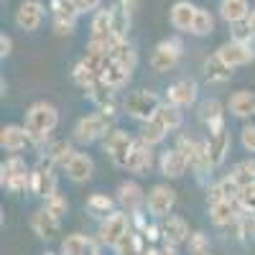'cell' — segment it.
Returning <instances> with one entry per match:
<instances>
[{
  "mask_svg": "<svg viewBox=\"0 0 255 255\" xmlns=\"http://www.w3.org/2000/svg\"><path fill=\"white\" fill-rule=\"evenodd\" d=\"M59 125V108L49 100H36L33 105H28L26 110V120L23 128L28 133V140L36 151H41L44 145L51 143V133Z\"/></svg>",
  "mask_w": 255,
  "mask_h": 255,
  "instance_id": "6da1fadb",
  "label": "cell"
},
{
  "mask_svg": "<svg viewBox=\"0 0 255 255\" xmlns=\"http://www.w3.org/2000/svg\"><path fill=\"white\" fill-rule=\"evenodd\" d=\"M110 133H113V118L105 113H90L74 123L72 140L82 143V145H90L95 140H105Z\"/></svg>",
  "mask_w": 255,
  "mask_h": 255,
  "instance_id": "7a4b0ae2",
  "label": "cell"
},
{
  "mask_svg": "<svg viewBox=\"0 0 255 255\" xmlns=\"http://www.w3.org/2000/svg\"><path fill=\"white\" fill-rule=\"evenodd\" d=\"M0 184H3V189L13 191V194L31 191V168L18 153L8 156L0 163Z\"/></svg>",
  "mask_w": 255,
  "mask_h": 255,
  "instance_id": "3957f363",
  "label": "cell"
},
{
  "mask_svg": "<svg viewBox=\"0 0 255 255\" xmlns=\"http://www.w3.org/2000/svg\"><path fill=\"white\" fill-rule=\"evenodd\" d=\"M163 105V100L153 92V90H135L125 97L123 102V110L128 118H133L138 123H148V120H153L158 108Z\"/></svg>",
  "mask_w": 255,
  "mask_h": 255,
  "instance_id": "277c9868",
  "label": "cell"
},
{
  "mask_svg": "<svg viewBox=\"0 0 255 255\" xmlns=\"http://www.w3.org/2000/svg\"><path fill=\"white\" fill-rule=\"evenodd\" d=\"M181 54H184V44H181V38L171 36V38H163L156 44L151 59H148V64H151V69L156 74H166V72H171L176 64L181 61Z\"/></svg>",
  "mask_w": 255,
  "mask_h": 255,
  "instance_id": "5b68a950",
  "label": "cell"
},
{
  "mask_svg": "<svg viewBox=\"0 0 255 255\" xmlns=\"http://www.w3.org/2000/svg\"><path fill=\"white\" fill-rule=\"evenodd\" d=\"M133 230V222H130V215L128 212H113L105 220H100V227H97V240L108 248H115L128 232Z\"/></svg>",
  "mask_w": 255,
  "mask_h": 255,
  "instance_id": "8992f818",
  "label": "cell"
},
{
  "mask_svg": "<svg viewBox=\"0 0 255 255\" xmlns=\"http://www.w3.org/2000/svg\"><path fill=\"white\" fill-rule=\"evenodd\" d=\"M56 191V166L41 153L38 163L31 168V194L38 199H49Z\"/></svg>",
  "mask_w": 255,
  "mask_h": 255,
  "instance_id": "52a82bcc",
  "label": "cell"
},
{
  "mask_svg": "<svg viewBox=\"0 0 255 255\" xmlns=\"http://www.w3.org/2000/svg\"><path fill=\"white\" fill-rule=\"evenodd\" d=\"M133 143H135V138L128 130H123V128H113V133L102 140V151L118 168H125L128 156H130V151H133Z\"/></svg>",
  "mask_w": 255,
  "mask_h": 255,
  "instance_id": "ba28073f",
  "label": "cell"
},
{
  "mask_svg": "<svg viewBox=\"0 0 255 255\" xmlns=\"http://www.w3.org/2000/svg\"><path fill=\"white\" fill-rule=\"evenodd\" d=\"M145 207H148V215L153 220H163L174 212L176 207V189L168 186V184H156L145 197Z\"/></svg>",
  "mask_w": 255,
  "mask_h": 255,
  "instance_id": "9c48e42d",
  "label": "cell"
},
{
  "mask_svg": "<svg viewBox=\"0 0 255 255\" xmlns=\"http://www.w3.org/2000/svg\"><path fill=\"white\" fill-rule=\"evenodd\" d=\"M51 20H54V33L56 36H72L77 28L79 8L74 0H51Z\"/></svg>",
  "mask_w": 255,
  "mask_h": 255,
  "instance_id": "30bf717a",
  "label": "cell"
},
{
  "mask_svg": "<svg viewBox=\"0 0 255 255\" xmlns=\"http://www.w3.org/2000/svg\"><path fill=\"white\" fill-rule=\"evenodd\" d=\"M217 54L222 56L225 64H230L232 69L245 67V64H250L255 59V38H250V41H235V38H230V41H225V44L217 49Z\"/></svg>",
  "mask_w": 255,
  "mask_h": 255,
  "instance_id": "8fae6325",
  "label": "cell"
},
{
  "mask_svg": "<svg viewBox=\"0 0 255 255\" xmlns=\"http://www.w3.org/2000/svg\"><path fill=\"white\" fill-rule=\"evenodd\" d=\"M46 18V8L41 0H20V5L15 10V26L26 33H33L44 26Z\"/></svg>",
  "mask_w": 255,
  "mask_h": 255,
  "instance_id": "7c38bea8",
  "label": "cell"
},
{
  "mask_svg": "<svg viewBox=\"0 0 255 255\" xmlns=\"http://www.w3.org/2000/svg\"><path fill=\"white\" fill-rule=\"evenodd\" d=\"M197 97H199V87H197V82L189 79V77L174 82L171 87L166 90V102L174 105V108H179V110L194 108V105H197Z\"/></svg>",
  "mask_w": 255,
  "mask_h": 255,
  "instance_id": "4fadbf2b",
  "label": "cell"
},
{
  "mask_svg": "<svg viewBox=\"0 0 255 255\" xmlns=\"http://www.w3.org/2000/svg\"><path fill=\"white\" fill-rule=\"evenodd\" d=\"M197 115H199V123L212 133H220L225 130V105L215 97H209L204 102H199V108H197Z\"/></svg>",
  "mask_w": 255,
  "mask_h": 255,
  "instance_id": "5bb4252c",
  "label": "cell"
},
{
  "mask_svg": "<svg viewBox=\"0 0 255 255\" xmlns=\"http://www.w3.org/2000/svg\"><path fill=\"white\" fill-rule=\"evenodd\" d=\"M145 191L138 181H120L118 184V202L123 207V212H128V215H138L140 207L145 204Z\"/></svg>",
  "mask_w": 255,
  "mask_h": 255,
  "instance_id": "9a60e30c",
  "label": "cell"
},
{
  "mask_svg": "<svg viewBox=\"0 0 255 255\" xmlns=\"http://www.w3.org/2000/svg\"><path fill=\"white\" fill-rule=\"evenodd\" d=\"M158 225H161V240H163V243L184 245V243H189V238H191L189 222H186L181 215H168V217L158 220Z\"/></svg>",
  "mask_w": 255,
  "mask_h": 255,
  "instance_id": "2e32d148",
  "label": "cell"
},
{
  "mask_svg": "<svg viewBox=\"0 0 255 255\" xmlns=\"http://www.w3.org/2000/svg\"><path fill=\"white\" fill-rule=\"evenodd\" d=\"M151 166H153V145H148L145 140L135 138L133 151H130V156H128V163H125V171L143 176V174L151 171Z\"/></svg>",
  "mask_w": 255,
  "mask_h": 255,
  "instance_id": "e0dca14e",
  "label": "cell"
},
{
  "mask_svg": "<svg viewBox=\"0 0 255 255\" xmlns=\"http://www.w3.org/2000/svg\"><path fill=\"white\" fill-rule=\"evenodd\" d=\"M28 225H31V230L36 232L41 240H56L59 232H61V220L56 215H51L49 209H44V207L33 212Z\"/></svg>",
  "mask_w": 255,
  "mask_h": 255,
  "instance_id": "ac0fdd59",
  "label": "cell"
},
{
  "mask_svg": "<svg viewBox=\"0 0 255 255\" xmlns=\"http://www.w3.org/2000/svg\"><path fill=\"white\" fill-rule=\"evenodd\" d=\"M189 168H191V166H189L186 156L179 151L176 145L168 148V151H163L161 158H158V171H161V176H166V179H181Z\"/></svg>",
  "mask_w": 255,
  "mask_h": 255,
  "instance_id": "d6986e66",
  "label": "cell"
},
{
  "mask_svg": "<svg viewBox=\"0 0 255 255\" xmlns=\"http://www.w3.org/2000/svg\"><path fill=\"white\" fill-rule=\"evenodd\" d=\"M64 174H67V179L74 181V184L90 181L92 174H95V161H92V156L84 153V151H77V153L69 158V163L64 166Z\"/></svg>",
  "mask_w": 255,
  "mask_h": 255,
  "instance_id": "ffe728a7",
  "label": "cell"
},
{
  "mask_svg": "<svg viewBox=\"0 0 255 255\" xmlns=\"http://www.w3.org/2000/svg\"><path fill=\"white\" fill-rule=\"evenodd\" d=\"M240 191H243V186L232 179V174H227L225 179H220V181L207 186V204H217V202H227V199L238 202Z\"/></svg>",
  "mask_w": 255,
  "mask_h": 255,
  "instance_id": "44dd1931",
  "label": "cell"
},
{
  "mask_svg": "<svg viewBox=\"0 0 255 255\" xmlns=\"http://www.w3.org/2000/svg\"><path fill=\"white\" fill-rule=\"evenodd\" d=\"M115 92L118 90H113V87H108L105 82H97L92 90H87L84 95L90 97V102L97 108V113H105V115H115L118 113V100H115Z\"/></svg>",
  "mask_w": 255,
  "mask_h": 255,
  "instance_id": "7402d4cb",
  "label": "cell"
},
{
  "mask_svg": "<svg viewBox=\"0 0 255 255\" xmlns=\"http://www.w3.org/2000/svg\"><path fill=\"white\" fill-rule=\"evenodd\" d=\"M230 148H232V135H230L227 128H225V130H220V133H212L207 138V151H209L212 166L220 168L227 161V156H230Z\"/></svg>",
  "mask_w": 255,
  "mask_h": 255,
  "instance_id": "603a6c76",
  "label": "cell"
},
{
  "mask_svg": "<svg viewBox=\"0 0 255 255\" xmlns=\"http://www.w3.org/2000/svg\"><path fill=\"white\" fill-rule=\"evenodd\" d=\"M197 8L191 0H176V3L171 5V10H168V18H171V26L181 33H189L191 31V23H194L197 18Z\"/></svg>",
  "mask_w": 255,
  "mask_h": 255,
  "instance_id": "cb8c5ba5",
  "label": "cell"
},
{
  "mask_svg": "<svg viewBox=\"0 0 255 255\" xmlns=\"http://www.w3.org/2000/svg\"><path fill=\"white\" fill-rule=\"evenodd\" d=\"M202 72H204V79H207L209 84H222V82H230V79H232V72H235V69H232L230 64H225L222 56L215 51V54H209V56L204 59Z\"/></svg>",
  "mask_w": 255,
  "mask_h": 255,
  "instance_id": "d4e9b609",
  "label": "cell"
},
{
  "mask_svg": "<svg viewBox=\"0 0 255 255\" xmlns=\"http://www.w3.org/2000/svg\"><path fill=\"white\" fill-rule=\"evenodd\" d=\"M0 145H3V151H8L10 156L20 153L26 145H31L26 128L23 125H3V130H0Z\"/></svg>",
  "mask_w": 255,
  "mask_h": 255,
  "instance_id": "484cf974",
  "label": "cell"
},
{
  "mask_svg": "<svg viewBox=\"0 0 255 255\" xmlns=\"http://www.w3.org/2000/svg\"><path fill=\"white\" fill-rule=\"evenodd\" d=\"M227 110L230 115H235L240 120H248L255 115V92L253 90H238L230 95V102H227Z\"/></svg>",
  "mask_w": 255,
  "mask_h": 255,
  "instance_id": "4316f807",
  "label": "cell"
},
{
  "mask_svg": "<svg viewBox=\"0 0 255 255\" xmlns=\"http://www.w3.org/2000/svg\"><path fill=\"white\" fill-rule=\"evenodd\" d=\"M220 18L230 26H238V23H245L248 15H250V3L248 0H220Z\"/></svg>",
  "mask_w": 255,
  "mask_h": 255,
  "instance_id": "83f0119b",
  "label": "cell"
},
{
  "mask_svg": "<svg viewBox=\"0 0 255 255\" xmlns=\"http://www.w3.org/2000/svg\"><path fill=\"white\" fill-rule=\"evenodd\" d=\"M240 217V207L238 202H217V204H209V220L212 225L217 227H232L235 220Z\"/></svg>",
  "mask_w": 255,
  "mask_h": 255,
  "instance_id": "f1b7e54d",
  "label": "cell"
},
{
  "mask_svg": "<svg viewBox=\"0 0 255 255\" xmlns=\"http://www.w3.org/2000/svg\"><path fill=\"white\" fill-rule=\"evenodd\" d=\"M90 38H95V41L115 38V36H113V5L95 10L92 23H90Z\"/></svg>",
  "mask_w": 255,
  "mask_h": 255,
  "instance_id": "f546056e",
  "label": "cell"
},
{
  "mask_svg": "<svg viewBox=\"0 0 255 255\" xmlns=\"http://www.w3.org/2000/svg\"><path fill=\"white\" fill-rule=\"evenodd\" d=\"M74 153H77V151H74L72 140H51V143L46 145V153H44V156H46L56 168H64Z\"/></svg>",
  "mask_w": 255,
  "mask_h": 255,
  "instance_id": "4dcf8cb0",
  "label": "cell"
},
{
  "mask_svg": "<svg viewBox=\"0 0 255 255\" xmlns=\"http://www.w3.org/2000/svg\"><path fill=\"white\" fill-rule=\"evenodd\" d=\"M130 69H125L123 64H118L115 59H110L108 61V67H105V72H102V82L108 84V87H113V90H123L128 82H130Z\"/></svg>",
  "mask_w": 255,
  "mask_h": 255,
  "instance_id": "1f68e13d",
  "label": "cell"
},
{
  "mask_svg": "<svg viewBox=\"0 0 255 255\" xmlns=\"http://www.w3.org/2000/svg\"><path fill=\"white\" fill-rule=\"evenodd\" d=\"M156 120L166 128L168 133H176V130H181V125H184V113L163 100V105H161L158 113H156Z\"/></svg>",
  "mask_w": 255,
  "mask_h": 255,
  "instance_id": "d6a6232c",
  "label": "cell"
},
{
  "mask_svg": "<svg viewBox=\"0 0 255 255\" xmlns=\"http://www.w3.org/2000/svg\"><path fill=\"white\" fill-rule=\"evenodd\" d=\"M113 250H115V255H143L148 248H145V238L140 235V232L130 230Z\"/></svg>",
  "mask_w": 255,
  "mask_h": 255,
  "instance_id": "836d02e7",
  "label": "cell"
},
{
  "mask_svg": "<svg viewBox=\"0 0 255 255\" xmlns=\"http://www.w3.org/2000/svg\"><path fill=\"white\" fill-rule=\"evenodd\" d=\"M87 212H90L92 217L105 220L108 215H113V212H115V199L108 197V194H102V191H95V194L87 199Z\"/></svg>",
  "mask_w": 255,
  "mask_h": 255,
  "instance_id": "e575fe53",
  "label": "cell"
},
{
  "mask_svg": "<svg viewBox=\"0 0 255 255\" xmlns=\"http://www.w3.org/2000/svg\"><path fill=\"white\" fill-rule=\"evenodd\" d=\"M110 59H115L118 64H123L125 69H135V64H138V51H135V46L130 44V41H120V44L115 46V51H113V56Z\"/></svg>",
  "mask_w": 255,
  "mask_h": 255,
  "instance_id": "d590c367",
  "label": "cell"
},
{
  "mask_svg": "<svg viewBox=\"0 0 255 255\" xmlns=\"http://www.w3.org/2000/svg\"><path fill=\"white\" fill-rule=\"evenodd\" d=\"M191 36H212L215 33V15L209 13V8H197V18L191 23Z\"/></svg>",
  "mask_w": 255,
  "mask_h": 255,
  "instance_id": "8d00e7d4",
  "label": "cell"
},
{
  "mask_svg": "<svg viewBox=\"0 0 255 255\" xmlns=\"http://www.w3.org/2000/svg\"><path fill=\"white\" fill-rule=\"evenodd\" d=\"M166 135H168V130H166V128H163L156 118H153V120H148V123H140V140H145L148 145H158V143H163Z\"/></svg>",
  "mask_w": 255,
  "mask_h": 255,
  "instance_id": "74e56055",
  "label": "cell"
},
{
  "mask_svg": "<svg viewBox=\"0 0 255 255\" xmlns=\"http://www.w3.org/2000/svg\"><path fill=\"white\" fill-rule=\"evenodd\" d=\"M230 174H232V179H235L240 186H250V184H255V158H245V161L235 163Z\"/></svg>",
  "mask_w": 255,
  "mask_h": 255,
  "instance_id": "f35d334b",
  "label": "cell"
},
{
  "mask_svg": "<svg viewBox=\"0 0 255 255\" xmlns=\"http://www.w3.org/2000/svg\"><path fill=\"white\" fill-rule=\"evenodd\" d=\"M87 235L82 232H72L61 240V248H59V255H84V248H87Z\"/></svg>",
  "mask_w": 255,
  "mask_h": 255,
  "instance_id": "ab89813d",
  "label": "cell"
},
{
  "mask_svg": "<svg viewBox=\"0 0 255 255\" xmlns=\"http://www.w3.org/2000/svg\"><path fill=\"white\" fill-rule=\"evenodd\" d=\"M232 230H235V238H238V240H243V243H245L248 238H255V215L240 212V217L235 220Z\"/></svg>",
  "mask_w": 255,
  "mask_h": 255,
  "instance_id": "60d3db41",
  "label": "cell"
},
{
  "mask_svg": "<svg viewBox=\"0 0 255 255\" xmlns=\"http://www.w3.org/2000/svg\"><path fill=\"white\" fill-rule=\"evenodd\" d=\"M44 209H49L51 215H56V217L61 220V217L69 212V199H67V194H61V191L56 189L49 199H44Z\"/></svg>",
  "mask_w": 255,
  "mask_h": 255,
  "instance_id": "b9f144b4",
  "label": "cell"
},
{
  "mask_svg": "<svg viewBox=\"0 0 255 255\" xmlns=\"http://www.w3.org/2000/svg\"><path fill=\"white\" fill-rule=\"evenodd\" d=\"M189 253L191 255H207L209 253V238L204 235L202 230H197V232H191V238H189Z\"/></svg>",
  "mask_w": 255,
  "mask_h": 255,
  "instance_id": "7bdbcfd3",
  "label": "cell"
},
{
  "mask_svg": "<svg viewBox=\"0 0 255 255\" xmlns=\"http://www.w3.org/2000/svg\"><path fill=\"white\" fill-rule=\"evenodd\" d=\"M238 207L240 212H248V215H255V184L243 186L240 197H238Z\"/></svg>",
  "mask_w": 255,
  "mask_h": 255,
  "instance_id": "ee69618b",
  "label": "cell"
},
{
  "mask_svg": "<svg viewBox=\"0 0 255 255\" xmlns=\"http://www.w3.org/2000/svg\"><path fill=\"white\" fill-rule=\"evenodd\" d=\"M240 143H243V148H245V151L255 153V123H250V125H243V130H240Z\"/></svg>",
  "mask_w": 255,
  "mask_h": 255,
  "instance_id": "f6af8a7d",
  "label": "cell"
},
{
  "mask_svg": "<svg viewBox=\"0 0 255 255\" xmlns=\"http://www.w3.org/2000/svg\"><path fill=\"white\" fill-rule=\"evenodd\" d=\"M13 54V38L8 33H0V56H10Z\"/></svg>",
  "mask_w": 255,
  "mask_h": 255,
  "instance_id": "bcb514c9",
  "label": "cell"
},
{
  "mask_svg": "<svg viewBox=\"0 0 255 255\" xmlns=\"http://www.w3.org/2000/svg\"><path fill=\"white\" fill-rule=\"evenodd\" d=\"M74 3H77L79 13H87V10H100L102 0H74Z\"/></svg>",
  "mask_w": 255,
  "mask_h": 255,
  "instance_id": "7dc6e473",
  "label": "cell"
},
{
  "mask_svg": "<svg viewBox=\"0 0 255 255\" xmlns=\"http://www.w3.org/2000/svg\"><path fill=\"white\" fill-rule=\"evenodd\" d=\"M245 26H248V31L255 36V8L250 10V15H248V20H245Z\"/></svg>",
  "mask_w": 255,
  "mask_h": 255,
  "instance_id": "c3c4849f",
  "label": "cell"
},
{
  "mask_svg": "<svg viewBox=\"0 0 255 255\" xmlns=\"http://www.w3.org/2000/svg\"><path fill=\"white\" fill-rule=\"evenodd\" d=\"M143 255H161V250H156V248H148Z\"/></svg>",
  "mask_w": 255,
  "mask_h": 255,
  "instance_id": "681fc988",
  "label": "cell"
},
{
  "mask_svg": "<svg viewBox=\"0 0 255 255\" xmlns=\"http://www.w3.org/2000/svg\"><path fill=\"white\" fill-rule=\"evenodd\" d=\"M44 255H56V253H44Z\"/></svg>",
  "mask_w": 255,
  "mask_h": 255,
  "instance_id": "f907efd6",
  "label": "cell"
},
{
  "mask_svg": "<svg viewBox=\"0 0 255 255\" xmlns=\"http://www.w3.org/2000/svg\"><path fill=\"white\" fill-rule=\"evenodd\" d=\"M207 255H209V253H207Z\"/></svg>",
  "mask_w": 255,
  "mask_h": 255,
  "instance_id": "816d5d0a",
  "label": "cell"
}]
</instances>
